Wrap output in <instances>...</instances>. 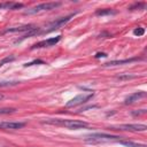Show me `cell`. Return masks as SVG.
<instances>
[{
  "label": "cell",
  "instance_id": "6da1fadb",
  "mask_svg": "<svg viewBox=\"0 0 147 147\" xmlns=\"http://www.w3.org/2000/svg\"><path fill=\"white\" fill-rule=\"evenodd\" d=\"M44 124H49V125H57V126H64L70 130H79L87 127L88 124L86 122L82 121H74V119H59V118H48L42 121Z\"/></svg>",
  "mask_w": 147,
  "mask_h": 147
},
{
  "label": "cell",
  "instance_id": "7a4b0ae2",
  "mask_svg": "<svg viewBox=\"0 0 147 147\" xmlns=\"http://www.w3.org/2000/svg\"><path fill=\"white\" fill-rule=\"evenodd\" d=\"M122 137L115 134H107V133H92L85 138V141L88 144H100V142H108V141H118L122 140Z\"/></svg>",
  "mask_w": 147,
  "mask_h": 147
},
{
  "label": "cell",
  "instance_id": "3957f363",
  "mask_svg": "<svg viewBox=\"0 0 147 147\" xmlns=\"http://www.w3.org/2000/svg\"><path fill=\"white\" fill-rule=\"evenodd\" d=\"M61 6V2H45V3H40V5H37L36 7H32L28 10L24 11L25 15H31V14H38V13H41V11H47V10H52V9H55L57 7Z\"/></svg>",
  "mask_w": 147,
  "mask_h": 147
},
{
  "label": "cell",
  "instance_id": "277c9868",
  "mask_svg": "<svg viewBox=\"0 0 147 147\" xmlns=\"http://www.w3.org/2000/svg\"><path fill=\"white\" fill-rule=\"evenodd\" d=\"M74 17V14H70V15H68V16H65V17H61V18H57L56 21H53V22H51L42 31H40L39 33H48V32H52V31H55V30H57V29H60V28H62L63 25H65L71 18Z\"/></svg>",
  "mask_w": 147,
  "mask_h": 147
},
{
  "label": "cell",
  "instance_id": "5b68a950",
  "mask_svg": "<svg viewBox=\"0 0 147 147\" xmlns=\"http://www.w3.org/2000/svg\"><path fill=\"white\" fill-rule=\"evenodd\" d=\"M113 130H122V131H132V132H141L147 130L146 124H121L116 126H111Z\"/></svg>",
  "mask_w": 147,
  "mask_h": 147
},
{
  "label": "cell",
  "instance_id": "8992f818",
  "mask_svg": "<svg viewBox=\"0 0 147 147\" xmlns=\"http://www.w3.org/2000/svg\"><path fill=\"white\" fill-rule=\"evenodd\" d=\"M93 95H94L93 93H90V94H79V95L72 98L70 101H68V102L65 103V107H75V106L85 103V102H87L90 99H92Z\"/></svg>",
  "mask_w": 147,
  "mask_h": 147
},
{
  "label": "cell",
  "instance_id": "52a82bcc",
  "mask_svg": "<svg viewBox=\"0 0 147 147\" xmlns=\"http://www.w3.org/2000/svg\"><path fill=\"white\" fill-rule=\"evenodd\" d=\"M61 39V36H56V37H53V38H49V39H46V40H42V41H39L37 44H34L31 48L34 49V48H42V47H49V46H54L55 44H57Z\"/></svg>",
  "mask_w": 147,
  "mask_h": 147
},
{
  "label": "cell",
  "instance_id": "ba28073f",
  "mask_svg": "<svg viewBox=\"0 0 147 147\" xmlns=\"http://www.w3.org/2000/svg\"><path fill=\"white\" fill-rule=\"evenodd\" d=\"M25 126L23 122H0L1 130H18Z\"/></svg>",
  "mask_w": 147,
  "mask_h": 147
},
{
  "label": "cell",
  "instance_id": "9c48e42d",
  "mask_svg": "<svg viewBox=\"0 0 147 147\" xmlns=\"http://www.w3.org/2000/svg\"><path fill=\"white\" fill-rule=\"evenodd\" d=\"M36 26L32 25V24H25V25H20V26H13V28H8L6 29L2 33L6 34V33H15V32H24V31H31L32 29H34Z\"/></svg>",
  "mask_w": 147,
  "mask_h": 147
},
{
  "label": "cell",
  "instance_id": "30bf717a",
  "mask_svg": "<svg viewBox=\"0 0 147 147\" xmlns=\"http://www.w3.org/2000/svg\"><path fill=\"white\" fill-rule=\"evenodd\" d=\"M141 60L140 57H131V59H125V60H114V61H109L103 63V67H115V65H122V64H129L136 61Z\"/></svg>",
  "mask_w": 147,
  "mask_h": 147
},
{
  "label": "cell",
  "instance_id": "8fae6325",
  "mask_svg": "<svg viewBox=\"0 0 147 147\" xmlns=\"http://www.w3.org/2000/svg\"><path fill=\"white\" fill-rule=\"evenodd\" d=\"M145 96H146V92H144V91L134 92V93H132V94H130L129 96L125 98L124 103L125 105H131V103H133V102H136V101H138V100H140V99H142Z\"/></svg>",
  "mask_w": 147,
  "mask_h": 147
},
{
  "label": "cell",
  "instance_id": "7c38bea8",
  "mask_svg": "<svg viewBox=\"0 0 147 147\" xmlns=\"http://www.w3.org/2000/svg\"><path fill=\"white\" fill-rule=\"evenodd\" d=\"M22 7H23V3H13V2L0 3V8H5V9H18Z\"/></svg>",
  "mask_w": 147,
  "mask_h": 147
},
{
  "label": "cell",
  "instance_id": "4fadbf2b",
  "mask_svg": "<svg viewBox=\"0 0 147 147\" xmlns=\"http://www.w3.org/2000/svg\"><path fill=\"white\" fill-rule=\"evenodd\" d=\"M117 142H119L121 145L126 146V147H147L145 144H137V142H133L130 140H118Z\"/></svg>",
  "mask_w": 147,
  "mask_h": 147
},
{
  "label": "cell",
  "instance_id": "5bb4252c",
  "mask_svg": "<svg viewBox=\"0 0 147 147\" xmlns=\"http://www.w3.org/2000/svg\"><path fill=\"white\" fill-rule=\"evenodd\" d=\"M114 14H116V11H115V10H113V9H109V8H106V9H98V10L95 11V15H98V16L114 15Z\"/></svg>",
  "mask_w": 147,
  "mask_h": 147
},
{
  "label": "cell",
  "instance_id": "9a60e30c",
  "mask_svg": "<svg viewBox=\"0 0 147 147\" xmlns=\"http://www.w3.org/2000/svg\"><path fill=\"white\" fill-rule=\"evenodd\" d=\"M15 60V56L14 55H9V56H6V57H3L1 61H0V67H2L3 64H6V63H9V62H13Z\"/></svg>",
  "mask_w": 147,
  "mask_h": 147
},
{
  "label": "cell",
  "instance_id": "2e32d148",
  "mask_svg": "<svg viewBox=\"0 0 147 147\" xmlns=\"http://www.w3.org/2000/svg\"><path fill=\"white\" fill-rule=\"evenodd\" d=\"M20 82L17 80H14V82H1L0 83V87H7V86H14V85H17Z\"/></svg>",
  "mask_w": 147,
  "mask_h": 147
},
{
  "label": "cell",
  "instance_id": "e0dca14e",
  "mask_svg": "<svg viewBox=\"0 0 147 147\" xmlns=\"http://www.w3.org/2000/svg\"><path fill=\"white\" fill-rule=\"evenodd\" d=\"M144 33H145V29L144 28H137V29L133 30V34L134 36L141 37V36H144Z\"/></svg>",
  "mask_w": 147,
  "mask_h": 147
},
{
  "label": "cell",
  "instance_id": "ac0fdd59",
  "mask_svg": "<svg viewBox=\"0 0 147 147\" xmlns=\"http://www.w3.org/2000/svg\"><path fill=\"white\" fill-rule=\"evenodd\" d=\"M33 64H45V62H44V61H41V60H34V61H32V62L25 63V64H24V67H31V65H33Z\"/></svg>",
  "mask_w": 147,
  "mask_h": 147
},
{
  "label": "cell",
  "instance_id": "d6986e66",
  "mask_svg": "<svg viewBox=\"0 0 147 147\" xmlns=\"http://www.w3.org/2000/svg\"><path fill=\"white\" fill-rule=\"evenodd\" d=\"M137 76H134V75H123V76H118L117 78L119 79V80H124V79H133V78H136Z\"/></svg>",
  "mask_w": 147,
  "mask_h": 147
},
{
  "label": "cell",
  "instance_id": "ffe728a7",
  "mask_svg": "<svg viewBox=\"0 0 147 147\" xmlns=\"http://www.w3.org/2000/svg\"><path fill=\"white\" fill-rule=\"evenodd\" d=\"M144 114H146V109H140L139 111H132L133 116H139V115H144Z\"/></svg>",
  "mask_w": 147,
  "mask_h": 147
},
{
  "label": "cell",
  "instance_id": "44dd1931",
  "mask_svg": "<svg viewBox=\"0 0 147 147\" xmlns=\"http://www.w3.org/2000/svg\"><path fill=\"white\" fill-rule=\"evenodd\" d=\"M106 56H107L106 53H96V54H95V57H96V59H99V57H106Z\"/></svg>",
  "mask_w": 147,
  "mask_h": 147
},
{
  "label": "cell",
  "instance_id": "7402d4cb",
  "mask_svg": "<svg viewBox=\"0 0 147 147\" xmlns=\"http://www.w3.org/2000/svg\"><path fill=\"white\" fill-rule=\"evenodd\" d=\"M3 98H5V95H3V94H1V93H0V100H2V99H3Z\"/></svg>",
  "mask_w": 147,
  "mask_h": 147
}]
</instances>
